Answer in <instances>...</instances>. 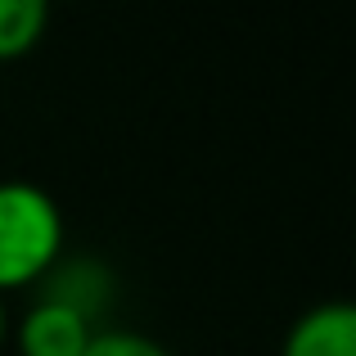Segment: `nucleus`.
<instances>
[{"mask_svg":"<svg viewBox=\"0 0 356 356\" xmlns=\"http://www.w3.org/2000/svg\"><path fill=\"white\" fill-rule=\"evenodd\" d=\"M5 339H9V312H5V298H0V348H5Z\"/></svg>","mask_w":356,"mask_h":356,"instance_id":"6","label":"nucleus"},{"mask_svg":"<svg viewBox=\"0 0 356 356\" xmlns=\"http://www.w3.org/2000/svg\"><path fill=\"white\" fill-rule=\"evenodd\" d=\"M280 356H356V307L321 302L302 312L289 325Z\"/></svg>","mask_w":356,"mask_h":356,"instance_id":"3","label":"nucleus"},{"mask_svg":"<svg viewBox=\"0 0 356 356\" xmlns=\"http://www.w3.org/2000/svg\"><path fill=\"white\" fill-rule=\"evenodd\" d=\"M45 23H50L45 0H0V63L36 50V41L45 36Z\"/></svg>","mask_w":356,"mask_h":356,"instance_id":"4","label":"nucleus"},{"mask_svg":"<svg viewBox=\"0 0 356 356\" xmlns=\"http://www.w3.org/2000/svg\"><path fill=\"white\" fill-rule=\"evenodd\" d=\"M81 356H172L158 339H149V334H136V330H99L95 339H90V348Z\"/></svg>","mask_w":356,"mask_h":356,"instance_id":"5","label":"nucleus"},{"mask_svg":"<svg viewBox=\"0 0 356 356\" xmlns=\"http://www.w3.org/2000/svg\"><path fill=\"white\" fill-rule=\"evenodd\" d=\"M9 330H14L18 356H81L104 325H90L81 312L36 293V302L18 316V325H9Z\"/></svg>","mask_w":356,"mask_h":356,"instance_id":"2","label":"nucleus"},{"mask_svg":"<svg viewBox=\"0 0 356 356\" xmlns=\"http://www.w3.org/2000/svg\"><path fill=\"white\" fill-rule=\"evenodd\" d=\"M63 257V212L36 181H0V298L32 289Z\"/></svg>","mask_w":356,"mask_h":356,"instance_id":"1","label":"nucleus"}]
</instances>
